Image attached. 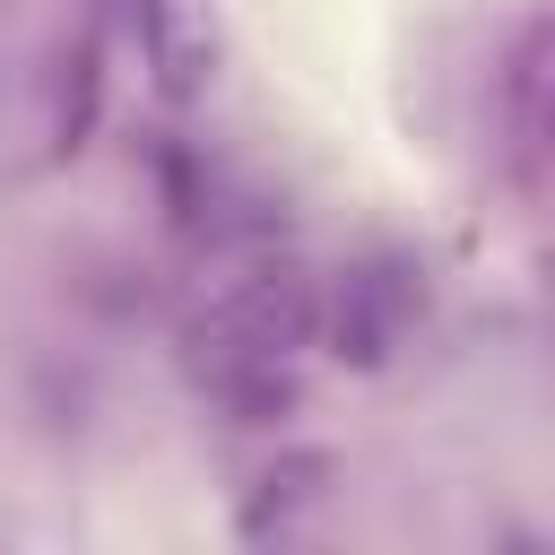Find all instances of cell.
I'll return each mask as SVG.
<instances>
[{
    "instance_id": "1",
    "label": "cell",
    "mask_w": 555,
    "mask_h": 555,
    "mask_svg": "<svg viewBox=\"0 0 555 555\" xmlns=\"http://www.w3.org/2000/svg\"><path fill=\"white\" fill-rule=\"evenodd\" d=\"M312 330H321V295H312V278H304L295 260H260V269L225 278V286L182 321V347H191L199 382L225 390L234 373H269V364H286Z\"/></svg>"
},
{
    "instance_id": "3",
    "label": "cell",
    "mask_w": 555,
    "mask_h": 555,
    "mask_svg": "<svg viewBox=\"0 0 555 555\" xmlns=\"http://www.w3.org/2000/svg\"><path fill=\"white\" fill-rule=\"evenodd\" d=\"M121 9H130L147 87L165 104H199L217 87V17H208V0H121Z\"/></svg>"
},
{
    "instance_id": "2",
    "label": "cell",
    "mask_w": 555,
    "mask_h": 555,
    "mask_svg": "<svg viewBox=\"0 0 555 555\" xmlns=\"http://www.w3.org/2000/svg\"><path fill=\"white\" fill-rule=\"evenodd\" d=\"M416 304H425V295H416V269H408V260H390V251L356 260V269L330 286V312H321L330 356L356 364V373L390 364V356L408 347V330H416Z\"/></svg>"
},
{
    "instance_id": "4",
    "label": "cell",
    "mask_w": 555,
    "mask_h": 555,
    "mask_svg": "<svg viewBox=\"0 0 555 555\" xmlns=\"http://www.w3.org/2000/svg\"><path fill=\"white\" fill-rule=\"evenodd\" d=\"M321 477H330V460H321V451L278 460V468L260 477V494L243 503V538H269V529H286V512H295V503H321Z\"/></svg>"
}]
</instances>
